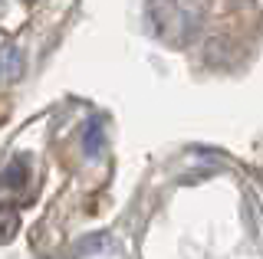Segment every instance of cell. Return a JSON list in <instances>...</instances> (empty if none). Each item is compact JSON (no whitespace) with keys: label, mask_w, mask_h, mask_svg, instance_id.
I'll list each match as a JSON object with an SVG mask.
<instances>
[{"label":"cell","mask_w":263,"mask_h":259,"mask_svg":"<svg viewBox=\"0 0 263 259\" xmlns=\"http://www.w3.org/2000/svg\"><path fill=\"white\" fill-rule=\"evenodd\" d=\"M102 144H105V128H102L99 118H92L86 125V135H82V148H86L89 158H99L102 155Z\"/></svg>","instance_id":"1"},{"label":"cell","mask_w":263,"mask_h":259,"mask_svg":"<svg viewBox=\"0 0 263 259\" xmlns=\"http://www.w3.org/2000/svg\"><path fill=\"white\" fill-rule=\"evenodd\" d=\"M0 72H4V79H16L23 72V59L20 53L13 50V46H7L4 50V59H0Z\"/></svg>","instance_id":"2"},{"label":"cell","mask_w":263,"mask_h":259,"mask_svg":"<svg viewBox=\"0 0 263 259\" xmlns=\"http://www.w3.org/2000/svg\"><path fill=\"white\" fill-rule=\"evenodd\" d=\"M23 181H27V164L23 161H16V164H10V171L0 174V184H10V187H20Z\"/></svg>","instance_id":"3"},{"label":"cell","mask_w":263,"mask_h":259,"mask_svg":"<svg viewBox=\"0 0 263 259\" xmlns=\"http://www.w3.org/2000/svg\"><path fill=\"white\" fill-rule=\"evenodd\" d=\"M13 226H16V217H13V213H7V210H0V240L10 236Z\"/></svg>","instance_id":"4"}]
</instances>
